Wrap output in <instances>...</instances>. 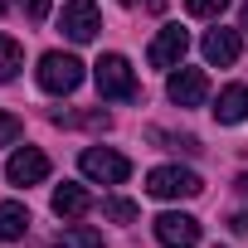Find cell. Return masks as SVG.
Wrapping results in <instances>:
<instances>
[{
  "instance_id": "obj_1",
  "label": "cell",
  "mask_w": 248,
  "mask_h": 248,
  "mask_svg": "<svg viewBox=\"0 0 248 248\" xmlns=\"http://www.w3.org/2000/svg\"><path fill=\"white\" fill-rule=\"evenodd\" d=\"M93 78H97V93H102L107 102H132V97L141 93L132 63L122 59V54H102V59L93 63Z\"/></svg>"
},
{
  "instance_id": "obj_2",
  "label": "cell",
  "mask_w": 248,
  "mask_h": 248,
  "mask_svg": "<svg viewBox=\"0 0 248 248\" xmlns=\"http://www.w3.org/2000/svg\"><path fill=\"white\" fill-rule=\"evenodd\" d=\"M78 83H83V63H78L73 54H63V49H49V54L39 59V88H44V93L63 97V93H73Z\"/></svg>"
},
{
  "instance_id": "obj_3",
  "label": "cell",
  "mask_w": 248,
  "mask_h": 248,
  "mask_svg": "<svg viewBox=\"0 0 248 248\" xmlns=\"http://www.w3.org/2000/svg\"><path fill=\"white\" fill-rule=\"evenodd\" d=\"M78 166H83V175L97 180V185H122V180L132 175V161L122 156V151H112V146H88V151L78 156Z\"/></svg>"
},
{
  "instance_id": "obj_4",
  "label": "cell",
  "mask_w": 248,
  "mask_h": 248,
  "mask_svg": "<svg viewBox=\"0 0 248 248\" xmlns=\"http://www.w3.org/2000/svg\"><path fill=\"white\" fill-rule=\"evenodd\" d=\"M200 190H204L200 175L195 170H180V166H156L146 175V195H156V200H195Z\"/></svg>"
},
{
  "instance_id": "obj_5",
  "label": "cell",
  "mask_w": 248,
  "mask_h": 248,
  "mask_svg": "<svg viewBox=\"0 0 248 248\" xmlns=\"http://www.w3.org/2000/svg\"><path fill=\"white\" fill-rule=\"evenodd\" d=\"M59 30H63L73 44H88V39H97V30H102V20H97V5H93V0H68V5H63V15H59Z\"/></svg>"
},
{
  "instance_id": "obj_6",
  "label": "cell",
  "mask_w": 248,
  "mask_h": 248,
  "mask_svg": "<svg viewBox=\"0 0 248 248\" xmlns=\"http://www.w3.org/2000/svg\"><path fill=\"white\" fill-rule=\"evenodd\" d=\"M166 93H170L175 107H200L209 97V78H204V68H170Z\"/></svg>"
},
{
  "instance_id": "obj_7",
  "label": "cell",
  "mask_w": 248,
  "mask_h": 248,
  "mask_svg": "<svg viewBox=\"0 0 248 248\" xmlns=\"http://www.w3.org/2000/svg\"><path fill=\"white\" fill-rule=\"evenodd\" d=\"M185 49H190V34H185L180 25H166V30H161V34L151 39L146 59H151V68H180Z\"/></svg>"
},
{
  "instance_id": "obj_8",
  "label": "cell",
  "mask_w": 248,
  "mask_h": 248,
  "mask_svg": "<svg viewBox=\"0 0 248 248\" xmlns=\"http://www.w3.org/2000/svg\"><path fill=\"white\" fill-rule=\"evenodd\" d=\"M151 229H156V238H161L166 248H195V243H200V219L175 214V209H170V214H161Z\"/></svg>"
},
{
  "instance_id": "obj_9",
  "label": "cell",
  "mask_w": 248,
  "mask_h": 248,
  "mask_svg": "<svg viewBox=\"0 0 248 248\" xmlns=\"http://www.w3.org/2000/svg\"><path fill=\"white\" fill-rule=\"evenodd\" d=\"M5 175H10V185H39L44 175H49V156L39 151V146H25V151H15L10 156V166H5Z\"/></svg>"
},
{
  "instance_id": "obj_10",
  "label": "cell",
  "mask_w": 248,
  "mask_h": 248,
  "mask_svg": "<svg viewBox=\"0 0 248 248\" xmlns=\"http://www.w3.org/2000/svg\"><path fill=\"white\" fill-rule=\"evenodd\" d=\"M200 49H204V59H209L214 68H229V63H238L243 39H238V30H224V25H219V30H209V34H204V44H200Z\"/></svg>"
},
{
  "instance_id": "obj_11",
  "label": "cell",
  "mask_w": 248,
  "mask_h": 248,
  "mask_svg": "<svg viewBox=\"0 0 248 248\" xmlns=\"http://www.w3.org/2000/svg\"><path fill=\"white\" fill-rule=\"evenodd\" d=\"M214 117H219V127H238V122H248V88L243 83H229L214 102Z\"/></svg>"
},
{
  "instance_id": "obj_12",
  "label": "cell",
  "mask_w": 248,
  "mask_h": 248,
  "mask_svg": "<svg viewBox=\"0 0 248 248\" xmlns=\"http://www.w3.org/2000/svg\"><path fill=\"white\" fill-rule=\"evenodd\" d=\"M88 209H93V195L83 185H59L54 190V214L59 219H83Z\"/></svg>"
},
{
  "instance_id": "obj_13",
  "label": "cell",
  "mask_w": 248,
  "mask_h": 248,
  "mask_svg": "<svg viewBox=\"0 0 248 248\" xmlns=\"http://www.w3.org/2000/svg\"><path fill=\"white\" fill-rule=\"evenodd\" d=\"M25 229H30V209L15 204V200H5V204H0V243L25 238Z\"/></svg>"
},
{
  "instance_id": "obj_14",
  "label": "cell",
  "mask_w": 248,
  "mask_h": 248,
  "mask_svg": "<svg viewBox=\"0 0 248 248\" xmlns=\"http://www.w3.org/2000/svg\"><path fill=\"white\" fill-rule=\"evenodd\" d=\"M54 248H102V233L88 229V224H68V229H59Z\"/></svg>"
},
{
  "instance_id": "obj_15",
  "label": "cell",
  "mask_w": 248,
  "mask_h": 248,
  "mask_svg": "<svg viewBox=\"0 0 248 248\" xmlns=\"http://www.w3.org/2000/svg\"><path fill=\"white\" fill-rule=\"evenodd\" d=\"M54 122H59V127H93V132H107L112 127V117L102 107H93V112H54Z\"/></svg>"
},
{
  "instance_id": "obj_16",
  "label": "cell",
  "mask_w": 248,
  "mask_h": 248,
  "mask_svg": "<svg viewBox=\"0 0 248 248\" xmlns=\"http://www.w3.org/2000/svg\"><path fill=\"white\" fill-rule=\"evenodd\" d=\"M20 68H25V49H20L10 34H0V83H10Z\"/></svg>"
},
{
  "instance_id": "obj_17",
  "label": "cell",
  "mask_w": 248,
  "mask_h": 248,
  "mask_svg": "<svg viewBox=\"0 0 248 248\" xmlns=\"http://www.w3.org/2000/svg\"><path fill=\"white\" fill-rule=\"evenodd\" d=\"M102 214H107L112 224H132V219H137V204H132V200H102Z\"/></svg>"
},
{
  "instance_id": "obj_18",
  "label": "cell",
  "mask_w": 248,
  "mask_h": 248,
  "mask_svg": "<svg viewBox=\"0 0 248 248\" xmlns=\"http://www.w3.org/2000/svg\"><path fill=\"white\" fill-rule=\"evenodd\" d=\"M20 137H25V122L10 117V112H0V146H15Z\"/></svg>"
},
{
  "instance_id": "obj_19",
  "label": "cell",
  "mask_w": 248,
  "mask_h": 248,
  "mask_svg": "<svg viewBox=\"0 0 248 248\" xmlns=\"http://www.w3.org/2000/svg\"><path fill=\"white\" fill-rule=\"evenodd\" d=\"M224 5H229V0H185V10L195 20H214V15H224Z\"/></svg>"
},
{
  "instance_id": "obj_20",
  "label": "cell",
  "mask_w": 248,
  "mask_h": 248,
  "mask_svg": "<svg viewBox=\"0 0 248 248\" xmlns=\"http://www.w3.org/2000/svg\"><path fill=\"white\" fill-rule=\"evenodd\" d=\"M30 20H49V0H20Z\"/></svg>"
},
{
  "instance_id": "obj_21",
  "label": "cell",
  "mask_w": 248,
  "mask_h": 248,
  "mask_svg": "<svg viewBox=\"0 0 248 248\" xmlns=\"http://www.w3.org/2000/svg\"><path fill=\"white\" fill-rule=\"evenodd\" d=\"M229 229H233V233H248V214H233V219H229Z\"/></svg>"
},
{
  "instance_id": "obj_22",
  "label": "cell",
  "mask_w": 248,
  "mask_h": 248,
  "mask_svg": "<svg viewBox=\"0 0 248 248\" xmlns=\"http://www.w3.org/2000/svg\"><path fill=\"white\" fill-rule=\"evenodd\" d=\"M238 190H243V195H248V170H243V175H238Z\"/></svg>"
},
{
  "instance_id": "obj_23",
  "label": "cell",
  "mask_w": 248,
  "mask_h": 248,
  "mask_svg": "<svg viewBox=\"0 0 248 248\" xmlns=\"http://www.w3.org/2000/svg\"><path fill=\"white\" fill-rule=\"evenodd\" d=\"M243 34H248V0H243Z\"/></svg>"
},
{
  "instance_id": "obj_24",
  "label": "cell",
  "mask_w": 248,
  "mask_h": 248,
  "mask_svg": "<svg viewBox=\"0 0 248 248\" xmlns=\"http://www.w3.org/2000/svg\"><path fill=\"white\" fill-rule=\"evenodd\" d=\"M117 5H137V0H117Z\"/></svg>"
},
{
  "instance_id": "obj_25",
  "label": "cell",
  "mask_w": 248,
  "mask_h": 248,
  "mask_svg": "<svg viewBox=\"0 0 248 248\" xmlns=\"http://www.w3.org/2000/svg\"><path fill=\"white\" fill-rule=\"evenodd\" d=\"M0 15H5V0H0Z\"/></svg>"
}]
</instances>
